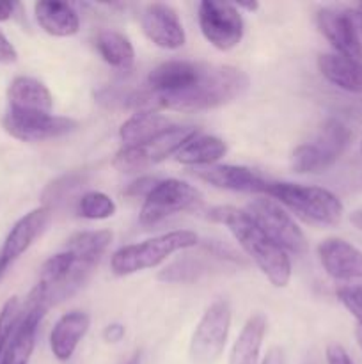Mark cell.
Returning <instances> with one entry per match:
<instances>
[{
    "label": "cell",
    "instance_id": "32",
    "mask_svg": "<svg viewBox=\"0 0 362 364\" xmlns=\"http://www.w3.org/2000/svg\"><path fill=\"white\" fill-rule=\"evenodd\" d=\"M336 295L355 322L362 323V284H344L337 288Z\"/></svg>",
    "mask_w": 362,
    "mask_h": 364
},
{
    "label": "cell",
    "instance_id": "8",
    "mask_svg": "<svg viewBox=\"0 0 362 364\" xmlns=\"http://www.w3.org/2000/svg\"><path fill=\"white\" fill-rule=\"evenodd\" d=\"M245 213L265 231L270 240L275 242L286 252H293V255L307 252L309 244L304 231L275 199H254L247 205Z\"/></svg>",
    "mask_w": 362,
    "mask_h": 364
},
{
    "label": "cell",
    "instance_id": "3",
    "mask_svg": "<svg viewBox=\"0 0 362 364\" xmlns=\"http://www.w3.org/2000/svg\"><path fill=\"white\" fill-rule=\"evenodd\" d=\"M266 196L275 199L280 206L304 223L318 228L337 226L343 219V203L334 192L314 185L290 183V181H270Z\"/></svg>",
    "mask_w": 362,
    "mask_h": 364
},
{
    "label": "cell",
    "instance_id": "43",
    "mask_svg": "<svg viewBox=\"0 0 362 364\" xmlns=\"http://www.w3.org/2000/svg\"><path fill=\"white\" fill-rule=\"evenodd\" d=\"M355 16H357V23H358V27H361V31H362V6H358V11L355 13Z\"/></svg>",
    "mask_w": 362,
    "mask_h": 364
},
{
    "label": "cell",
    "instance_id": "9",
    "mask_svg": "<svg viewBox=\"0 0 362 364\" xmlns=\"http://www.w3.org/2000/svg\"><path fill=\"white\" fill-rule=\"evenodd\" d=\"M197 20L206 41L220 52L236 48L243 39V18L234 4L204 0L197 7Z\"/></svg>",
    "mask_w": 362,
    "mask_h": 364
},
{
    "label": "cell",
    "instance_id": "18",
    "mask_svg": "<svg viewBox=\"0 0 362 364\" xmlns=\"http://www.w3.org/2000/svg\"><path fill=\"white\" fill-rule=\"evenodd\" d=\"M34 16L39 27L53 38H71L80 31V16L67 2L41 0L34 4Z\"/></svg>",
    "mask_w": 362,
    "mask_h": 364
},
{
    "label": "cell",
    "instance_id": "23",
    "mask_svg": "<svg viewBox=\"0 0 362 364\" xmlns=\"http://www.w3.org/2000/svg\"><path fill=\"white\" fill-rule=\"evenodd\" d=\"M227 153L226 142L215 135L199 134L190 142L183 146L180 151L174 155L177 164L190 167H209L215 166L220 159Z\"/></svg>",
    "mask_w": 362,
    "mask_h": 364
},
{
    "label": "cell",
    "instance_id": "19",
    "mask_svg": "<svg viewBox=\"0 0 362 364\" xmlns=\"http://www.w3.org/2000/svg\"><path fill=\"white\" fill-rule=\"evenodd\" d=\"M9 109L27 112H52L53 96L41 80L32 77H16L7 87Z\"/></svg>",
    "mask_w": 362,
    "mask_h": 364
},
{
    "label": "cell",
    "instance_id": "33",
    "mask_svg": "<svg viewBox=\"0 0 362 364\" xmlns=\"http://www.w3.org/2000/svg\"><path fill=\"white\" fill-rule=\"evenodd\" d=\"M158 178L156 176H141L137 180L131 181L126 188H124L123 194L126 198H148L149 192L158 185Z\"/></svg>",
    "mask_w": 362,
    "mask_h": 364
},
{
    "label": "cell",
    "instance_id": "40",
    "mask_svg": "<svg viewBox=\"0 0 362 364\" xmlns=\"http://www.w3.org/2000/svg\"><path fill=\"white\" fill-rule=\"evenodd\" d=\"M234 6H236L238 9L248 11V13H256V11L259 9V4L258 2H238V4H234Z\"/></svg>",
    "mask_w": 362,
    "mask_h": 364
},
{
    "label": "cell",
    "instance_id": "42",
    "mask_svg": "<svg viewBox=\"0 0 362 364\" xmlns=\"http://www.w3.org/2000/svg\"><path fill=\"white\" fill-rule=\"evenodd\" d=\"M126 364H141V354H138V352H137V354L131 355L130 361H128Z\"/></svg>",
    "mask_w": 362,
    "mask_h": 364
},
{
    "label": "cell",
    "instance_id": "10",
    "mask_svg": "<svg viewBox=\"0 0 362 364\" xmlns=\"http://www.w3.org/2000/svg\"><path fill=\"white\" fill-rule=\"evenodd\" d=\"M2 127L11 137L21 142H45L73 134L78 128V121L52 112L7 109L2 117Z\"/></svg>",
    "mask_w": 362,
    "mask_h": 364
},
{
    "label": "cell",
    "instance_id": "16",
    "mask_svg": "<svg viewBox=\"0 0 362 364\" xmlns=\"http://www.w3.org/2000/svg\"><path fill=\"white\" fill-rule=\"evenodd\" d=\"M202 70V63L192 60H165L148 75V89L155 96H170L183 92L195 84Z\"/></svg>",
    "mask_w": 362,
    "mask_h": 364
},
{
    "label": "cell",
    "instance_id": "17",
    "mask_svg": "<svg viewBox=\"0 0 362 364\" xmlns=\"http://www.w3.org/2000/svg\"><path fill=\"white\" fill-rule=\"evenodd\" d=\"M91 327V316L85 311L64 313L50 333V350L60 363H67L77 352L78 345L85 338Z\"/></svg>",
    "mask_w": 362,
    "mask_h": 364
},
{
    "label": "cell",
    "instance_id": "22",
    "mask_svg": "<svg viewBox=\"0 0 362 364\" xmlns=\"http://www.w3.org/2000/svg\"><path fill=\"white\" fill-rule=\"evenodd\" d=\"M172 127L169 117L158 112H137L128 117L119 128V137L124 146H146Z\"/></svg>",
    "mask_w": 362,
    "mask_h": 364
},
{
    "label": "cell",
    "instance_id": "15",
    "mask_svg": "<svg viewBox=\"0 0 362 364\" xmlns=\"http://www.w3.org/2000/svg\"><path fill=\"white\" fill-rule=\"evenodd\" d=\"M194 176L215 188L233 192H247V194H266L270 181L259 173L243 166H226L215 164L209 167H197Z\"/></svg>",
    "mask_w": 362,
    "mask_h": 364
},
{
    "label": "cell",
    "instance_id": "26",
    "mask_svg": "<svg viewBox=\"0 0 362 364\" xmlns=\"http://www.w3.org/2000/svg\"><path fill=\"white\" fill-rule=\"evenodd\" d=\"M201 134L197 127H190V124H172L169 130L163 132L158 139L146 146L148 155L151 159V164L163 162L169 156H174L187 142H190L195 135Z\"/></svg>",
    "mask_w": 362,
    "mask_h": 364
},
{
    "label": "cell",
    "instance_id": "21",
    "mask_svg": "<svg viewBox=\"0 0 362 364\" xmlns=\"http://www.w3.org/2000/svg\"><path fill=\"white\" fill-rule=\"evenodd\" d=\"M266 327H268V320L263 313H254L252 316H248L238 338L234 340L227 364H259Z\"/></svg>",
    "mask_w": 362,
    "mask_h": 364
},
{
    "label": "cell",
    "instance_id": "28",
    "mask_svg": "<svg viewBox=\"0 0 362 364\" xmlns=\"http://www.w3.org/2000/svg\"><path fill=\"white\" fill-rule=\"evenodd\" d=\"M84 183L85 176L82 173H70L57 178L52 183L46 185V188L43 191V206L52 210L55 208V206L62 205V203L67 201V198H71V196H73Z\"/></svg>",
    "mask_w": 362,
    "mask_h": 364
},
{
    "label": "cell",
    "instance_id": "37",
    "mask_svg": "<svg viewBox=\"0 0 362 364\" xmlns=\"http://www.w3.org/2000/svg\"><path fill=\"white\" fill-rule=\"evenodd\" d=\"M259 364H286L284 363V354L279 347H272L266 352L265 359Z\"/></svg>",
    "mask_w": 362,
    "mask_h": 364
},
{
    "label": "cell",
    "instance_id": "38",
    "mask_svg": "<svg viewBox=\"0 0 362 364\" xmlns=\"http://www.w3.org/2000/svg\"><path fill=\"white\" fill-rule=\"evenodd\" d=\"M16 7L18 4L4 2V0H0V21L9 20V18L14 14V9H16Z\"/></svg>",
    "mask_w": 362,
    "mask_h": 364
},
{
    "label": "cell",
    "instance_id": "14",
    "mask_svg": "<svg viewBox=\"0 0 362 364\" xmlns=\"http://www.w3.org/2000/svg\"><path fill=\"white\" fill-rule=\"evenodd\" d=\"M323 270L336 281H362V251L343 238H327L318 245Z\"/></svg>",
    "mask_w": 362,
    "mask_h": 364
},
{
    "label": "cell",
    "instance_id": "11",
    "mask_svg": "<svg viewBox=\"0 0 362 364\" xmlns=\"http://www.w3.org/2000/svg\"><path fill=\"white\" fill-rule=\"evenodd\" d=\"M314 21L318 31L332 45L336 53L348 59L362 60V43L355 13L348 9L323 7L316 11Z\"/></svg>",
    "mask_w": 362,
    "mask_h": 364
},
{
    "label": "cell",
    "instance_id": "39",
    "mask_svg": "<svg viewBox=\"0 0 362 364\" xmlns=\"http://www.w3.org/2000/svg\"><path fill=\"white\" fill-rule=\"evenodd\" d=\"M350 223L353 224L357 230L362 231V208L361 210H355V212L350 213Z\"/></svg>",
    "mask_w": 362,
    "mask_h": 364
},
{
    "label": "cell",
    "instance_id": "6",
    "mask_svg": "<svg viewBox=\"0 0 362 364\" xmlns=\"http://www.w3.org/2000/svg\"><path fill=\"white\" fill-rule=\"evenodd\" d=\"M231 311L229 302L219 299L212 302L199 318L194 333H192L188 355L194 364H215L222 358L224 348L227 345L231 331Z\"/></svg>",
    "mask_w": 362,
    "mask_h": 364
},
{
    "label": "cell",
    "instance_id": "7",
    "mask_svg": "<svg viewBox=\"0 0 362 364\" xmlns=\"http://www.w3.org/2000/svg\"><path fill=\"white\" fill-rule=\"evenodd\" d=\"M202 206V194L187 181L177 178L160 180L142 203L138 219L144 226H155L169 217L183 212H194Z\"/></svg>",
    "mask_w": 362,
    "mask_h": 364
},
{
    "label": "cell",
    "instance_id": "5",
    "mask_svg": "<svg viewBox=\"0 0 362 364\" xmlns=\"http://www.w3.org/2000/svg\"><path fill=\"white\" fill-rule=\"evenodd\" d=\"M353 134L343 121L330 117L311 141L297 146L291 155V167L298 174H322L341 159L350 146Z\"/></svg>",
    "mask_w": 362,
    "mask_h": 364
},
{
    "label": "cell",
    "instance_id": "45",
    "mask_svg": "<svg viewBox=\"0 0 362 364\" xmlns=\"http://www.w3.org/2000/svg\"><path fill=\"white\" fill-rule=\"evenodd\" d=\"M361 6H362V4H361Z\"/></svg>",
    "mask_w": 362,
    "mask_h": 364
},
{
    "label": "cell",
    "instance_id": "30",
    "mask_svg": "<svg viewBox=\"0 0 362 364\" xmlns=\"http://www.w3.org/2000/svg\"><path fill=\"white\" fill-rule=\"evenodd\" d=\"M112 166L121 174H137L151 166V159L142 146H123L114 156Z\"/></svg>",
    "mask_w": 362,
    "mask_h": 364
},
{
    "label": "cell",
    "instance_id": "4",
    "mask_svg": "<svg viewBox=\"0 0 362 364\" xmlns=\"http://www.w3.org/2000/svg\"><path fill=\"white\" fill-rule=\"evenodd\" d=\"M199 244L197 233L190 230H176L169 233L142 240L138 244L117 249L110 258V270L117 277L133 276L142 270L155 269L180 251L195 247Z\"/></svg>",
    "mask_w": 362,
    "mask_h": 364
},
{
    "label": "cell",
    "instance_id": "25",
    "mask_svg": "<svg viewBox=\"0 0 362 364\" xmlns=\"http://www.w3.org/2000/svg\"><path fill=\"white\" fill-rule=\"evenodd\" d=\"M114 235L109 230L98 231H78L71 235L66 242V251L73 252L75 258L80 262L98 265L102 256L105 255L106 249L112 244Z\"/></svg>",
    "mask_w": 362,
    "mask_h": 364
},
{
    "label": "cell",
    "instance_id": "36",
    "mask_svg": "<svg viewBox=\"0 0 362 364\" xmlns=\"http://www.w3.org/2000/svg\"><path fill=\"white\" fill-rule=\"evenodd\" d=\"M124 334H126V329H124L123 323H109V326L103 329L102 333V338L106 341V343H119L121 340L124 338Z\"/></svg>",
    "mask_w": 362,
    "mask_h": 364
},
{
    "label": "cell",
    "instance_id": "35",
    "mask_svg": "<svg viewBox=\"0 0 362 364\" xmlns=\"http://www.w3.org/2000/svg\"><path fill=\"white\" fill-rule=\"evenodd\" d=\"M18 52L13 46V43L0 32V64L16 63Z\"/></svg>",
    "mask_w": 362,
    "mask_h": 364
},
{
    "label": "cell",
    "instance_id": "2",
    "mask_svg": "<svg viewBox=\"0 0 362 364\" xmlns=\"http://www.w3.org/2000/svg\"><path fill=\"white\" fill-rule=\"evenodd\" d=\"M251 80L247 73L234 66L204 64L195 84L187 91L170 96H155L158 109L177 110V112H204L219 109L247 92Z\"/></svg>",
    "mask_w": 362,
    "mask_h": 364
},
{
    "label": "cell",
    "instance_id": "31",
    "mask_svg": "<svg viewBox=\"0 0 362 364\" xmlns=\"http://www.w3.org/2000/svg\"><path fill=\"white\" fill-rule=\"evenodd\" d=\"M21 315V304L18 297H11L0 309V359L9 345L11 336L18 326V320Z\"/></svg>",
    "mask_w": 362,
    "mask_h": 364
},
{
    "label": "cell",
    "instance_id": "41",
    "mask_svg": "<svg viewBox=\"0 0 362 364\" xmlns=\"http://www.w3.org/2000/svg\"><path fill=\"white\" fill-rule=\"evenodd\" d=\"M355 338H357V343L362 350V323H357V327H355Z\"/></svg>",
    "mask_w": 362,
    "mask_h": 364
},
{
    "label": "cell",
    "instance_id": "12",
    "mask_svg": "<svg viewBox=\"0 0 362 364\" xmlns=\"http://www.w3.org/2000/svg\"><path fill=\"white\" fill-rule=\"evenodd\" d=\"M52 220V210L46 206L31 210L21 219L14 223L0 247V279L9 270V267L31 249V245L45 233Z\"/></svg>",
    "mask_w": 362,
    "mask_h": 364
},
{
    "label": "cell",
    "instance_id": "1",
    "mask_svg": "<svg viewBox=\"0 0 362 364\" xmlns=\"http://www.w3.org/2000/svg\"><path fill=\"white\" fill-rule=\"evenodd\" d=\"M209 219L227 228L245 255L256 263L263 276L275 288H286L291 281V259L283 247L270 240L265 231L236 206H215L209 210Z\"/></svg>",
    "mask_w": 362,
    "mask_h": 364
},
{
    "label": "cell",
    "instance_id": "13",
    "mask_svg": "<svg viewBox=\"0 0 362 364\" xmlns=\"http://www.w3.org/2000/svg\"><path fill=\"white\" fill-rule=\"evenodd\" d=\"M141 27L146 38L163 50H177L187 43L181 18L169 4H148L141 13Z\"/></svg>",
    "mask_w": 362,
    "mask_h": 364
},
{
    "label": "cell",
    "instance_id": "27",
    "mask_svg": "<svg viewBox=\"0 0 362 364\" xmlns=\"http://www.w3.org/2000/svg\"><path fill=\"white\" fill-rule=\"evenodd\" d=\"M77 212L87 220H106L116 215L117 205L105 192L87 191L78 199Z\"/></svg>",
    "mask_w": 362,
    "mask_h": 364
},
{
    "label": "cell",
    "instance_id": "44",
    "mask_svg": "<svg viewBox=\"0 0 362 364\" xmlns=\"http://www.w3.org/2000/svg\"><path fill=\"white\" fill-rule=\"evenodd\" d=\"M361 149H362V142H361Z\"/></svg>",
    "mask_w": 362,
    "mask_h": 364
},
{
    "label": "cell",
    "instance_id": "29",
    "mask_svg": "<svg viewBox=\"0 0 362 364\" xmlns=\"http://www.w3.org/2000/svg\"><path fill=\"white\" fill-rule=\"evenodd\" d=\"M208 270L202 259L199 258H180L158 274V279L163 283H192L199 279Z\"/></svg>",
    "mask_w": 362,
    "mask_h": 364
},
{
    "label": "cell",
    "instance_id": "24",
    "mask_svg": "<svg viewBox=\"0 0 362 364\" xmlns=\"http://www.w3.org/2000/svg\"><path fill=\"white\" fill-rule=\"evenodd\" d=\"M96 50L109 66L126 71L135 63V48L130 39L117 31H102L96 38Z\"/></svg>",
    "mask_w": 362,
    "mask_h": 364
},
{
    "label": "cell",
    "instance_id": "20",
    "mask_svg": "<svg viewBox=\"0 0 362 364\" xmlns=\"http://www.w3.org/2000/svg\"><path fill=\"white\" fill-rule=\"evenodd\" d=\"M318 70L336 87L351 95H362V60L348 59L339 53H322Z\"/></svg>",
    "mask_w": 362,
    "mask_h": 364
},
{
    "label": "cell",
    "instance_id": "34",
    "mask_svg": "<svg viewBox=\"0 0 362 364\" xmlns=\"http://www.w3.org/2000/svg\"><path fill=\"white\" fill-rule=\"evenodd\" d=\"M325 359H327V364H355L351 361L350 354L344 350V347H341V345L337 343H332L327 347Z\"/></svg>",
    "mask_w": 362,
    "mask_h": 364
}]
</instances>
